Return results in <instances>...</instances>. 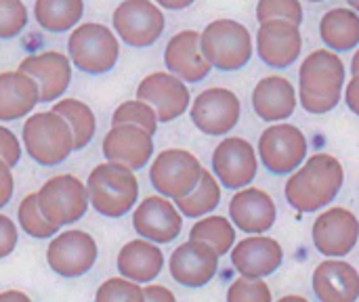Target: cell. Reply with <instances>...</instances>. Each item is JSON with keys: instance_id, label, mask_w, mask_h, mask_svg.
<instances>
[{"instance_id": "cell-1", "label": "cell", "mask_w": 359, "mask_h": 302, "mask_svg": "<svg viewBox=\"0 0 359 302\" xmlns=\"http://www.w3.org/2000/svg\"><path fill=\"white\" fill-rule=\"evenodd\" d=\"M345 183L343 164L330 153H313L290 174L284 187L286 202L299 212H318L339 195Z\"/></svg>"}, {"instance_id": "cell-16", "label": "cell", "mask_w": 359, "mask_h": 302, "mask_svg": "<svg viewBox=\"0 0 359 302\" xmlns=\"http://www.w3.org/2000/svg\"><path fill=\"white\" fill-rule=\"evenodd\" d=\"M219 254L198 240H187L177 246L168 261L170 277L183 288H204L208 286L219 271Z\"/></svg>"}, {"instance_id": "cell-5", "label": "cell", "mask_w": 359, "mask_h": 302, "mask_svg": "<svg viewBox=\"0 0 359 302\" xmlns=\"http://www.w3.org/2000/svg\"><path fill=\"white\" fill-rule=\"evenodd\" d=\"M67 53L72 65L90 76L107 74L120 59L118 36L103 23H82L67 40Z\"/></svg>"}, {"instance_id": "cell-30", "label": "cell", "mask_w": 359, "mask_h": 302, "mask_svg": "<svg viewBox=\"0 0 359 302\" xmlns=\"http://www.w3.org/2000/svg\"><path fill=\"white\" fill-rule=\"evenodd\" d=\"M50 111H55L69 124L72 135H74V151H80L93 141L97 132V118L86 103L78 99H63V101H57Z\"/></svg>"}, {"instance_id": "cell-7", "label": "cell", "mask_w": 359, "mask_h": 302, "mask_svg": "<svg viewBox=\"0 0 359 302\" xmlns=\"http://www.w3.org/2000/svg\"><path fill=\"white\" fill-rule=\"evenodd\" d=\"M204 166L187 149H164L149 166V181L154 189L168 200L187 198L202 181Z\"/></svg>"}, {"instance_id": "cell-21", "label": "cell", "mask_w": 359, "mask_h": 302, "mask_svg": "<svg viewBox=\"0 0 359 302\" xmlns=\"http://www.w3.org/2000/svg\"><path fill=\"white\" fill-rule=\"evenodd\" d=\"M229 219H231V225L238 227L242 233L263 235L276 225L278 208H276L273 198L267 191L259 187H246V189H240L231 198Z\"/></svg>"}, {"instance_id": "cell-4", "label": "cell", "mask_w": 359, "mask_h": 302, "mask_svg": "<svg viewBox=\"0 0 359 302\" xmlns=\"http://www.w3.org/2000/svg\"><path fill=\"white\" fill-rule=\"evenodd\" d=\"M200 48L210 67L236 71L248 65L255 48L246 25L236 19H217L200 32Z\"/></svg>"}, {"instance_id": "cell-2", "label": "cell", "mask_w": 359, "mask_h": 302, "mask_svg": "<svg viewBox=\"0 0 359 302\" xmlns=\"http://www.w3.org/2000/svg\"><path fill=\"white\" fill-rule=\"evenodd\" d=\"M90 206L107 219H120L133 210L139 200V181L133 170L120 164L103 162L86 179Z\"/></svg>"}, {"instance_id": "cell-25", "label": "cell", "mask_w": 359, "mask_h": 302, "mask_svg": "<svg viewBox=\"0 0 359 302\" xmlns=\"http://www.w3.org/2000/svg\"><path fill=\"white\" fill-rule=\"evenodd\" d=\"M299 99L294 86L282 76H265L252 90V109L265 122L282 124L294 114Z\"/></svg>"}, {"instance_id": "cell-22", "label": "cell", "mask_w": 359, "mask_h": 302, "mask_svg": "<svg viewBox=\"0 0 359 302\" xmlns=\"http://www.w3.org/2000/svg\"><path fill=\"white\" fill-rule=\"evenodd\" d=\"M103 156L107 162L126 166L133 172L141 170L154 156V137L130 124L111 126L103 139Z\"/></svg>"}, {"instance_id": "cell-20", "label": "cell", "mask_w": 359, "mask_h": 302, "mask_svg": "<svg viewBox=\"0 0 359 302\" xmlns=\"http://www.w3.org/2000/svg\"><path fill=\"white\" fill-rule=\"evenodd\" d=\"M301 50H303V36L299 25L280 19L259 25L257 53L265 65L276 69H286L299 59Z\"/></svg>"}, {"instance_id": "cell-28", "label": "cell", "mask_w": 359, "mask_h": 302, "mask_svg": "<svg viewBox=\"0 0 359 302\" xmlns=\"http://www.w3.org/2000/svg\"><path fill=\"white\" fill-rule=\"evenodd\" d=\"M320 38L332 53H347L359 46V15L349 6L328 11L320 21Z\"/></svg>"}, {"instance_id": "cell-44", "label": "cell", "mask_w": 359, "mask_h": 302, "mask_svg": "<svg viewBox=\"0 0 359 302\" xmlns=\"http://www.w3.org/2000/svg\"><path fill=\"white\" fill-rule=\"evenodd\" d=\"M0 302H32V298L21 290H4L0 292Z\"/></svg>"}, {"instance_id": "cell-19", "label": "cell", "mask_w": 359, "mask_h": 302, "mask_svg": "<svg viewBox=\"0 0 359 302\" xmlns=\"http://www.w3.org/2000/svg\"><path fill=\"white\" fill-rule=\"evenodd\" d=\"M231 265L244 280H263L276 273L284 263L280 242L269 235H248L233 246Z\"/></svg>"}, {"instance_id": "cell-35", "label": "cell", "mask_w": 359, "mask_h": 302, "mask_svg": "<svg viewBox=\"0 0 359 302\" xmlns=\"http://www.w3.org/2000/svg\"><path fill=\"white\" fill-rule=\"evenodd\" d=\"M95 302H145L143 286L124 277L105 280L95 294Z\"/></svg>"}, {"instance_id": "cell-14", "label": "cell", "mask_w": 359, "mask_h": 302, "mask_svg": "<svg viewBox=\"0 0 359 302\" xmlns=\"http://www.w3.org/2000/svg\"><path fill=\"white\" fill-rule=\"evenodd\" d=\"M311 238L320 254L326 259H343L358 246L359 219L343 206L328 208L316 219Z\"/></svg>"}, {"instance_id": "cell-26", "label": "cell", "mask_w": 359, "mask_h": 302, "mask_svg": "<svg viewBox=\"0 0 359 302\" xmlns=\"http://www.w3.org/2000/svg\"><path fill=\"white\" fill-rule=\"evenodd\" d=\"M116 267L120 277L135 284H151L164 269L162 250L147 240H130L126 242L116 259Z\"/></svg>"}, {"instance_id": "cell-32", "label": "cell", "mask_w": 359, "mask_h": 302, "mask_svg": "<svg viewBox=\"0 0 359 302\" xmlns=\"http://www.w3.org/2000/svg\"><path fill=\"white\" fill-rule=\"evenodd\" d=\"M189 240L206 242L219 256H225L236 246V227L225 217H206L191 227Z\"/></svg>"}, {"instance_id": "cell-11", "label": "cell", "mask_w": 359, "mask_h": 302, "mask_svg": "<svg viewBox=\"0 0 359 302\" xmlns=\"http://www.w3.org/2000/svg\"><path fill=\"white\" fill-rule=\"evenodd\" d=\"M99 256L97 242L82 229H69L55 235L46 250V265L53 273L65 280L86 275Z\"/></svg>"}, {"instance_id": "cell-37", "label": "cell", "mask_w": 359, "mask_h": 302, "mask_svg": "<svg viewBox=\"0 0 359 302\" xmlns=\"http://www.w3.org/2000/svg\"><path fill=\"white\" fill-rule=\"evenodd\" d=\"M27 25V6L21 0H0V40L17 38Z\"/></svg>"}, {"instance_id": "cell-17", "label": "cell", "mask_w": 359, "mask_h": 302, "mask_svg": "<svg viewBox=\"0 0 359 302\" xmlns=\"http://www.w3.org/2000/svg\"><path fill=\"white\" fill-rule=\"evenodd\" d=\"M133 227L141 240H147L156 246L170 244L183 229V214L168 198L149 195L133 212Z\"/></svg>"}, {"instance_id": "cell-6", "label": "cell", "mask_w": 359, "mask_h": 302, "mask_svg": "<svg viewBox=\"0 0 359 302\" xmlns=\"http://www.w3.org/2000/svg\"><path fill=\"white\" fill-rule=\"evenodd\" d=\"M36 198L42 217L59 229L80 221L90 206L86 183L74 174L50 177L36 191Z\"/></svg>"}, {"instance_id": "cell-9", "label": "cell", "mask_w": 359, "mask_h": 302, "mask_svg": "<svg viewBox=\"0 0 359 302\" xmlns=\"http://www.w3.org/2000/svg\"><path fill=\"white\" fill-rule=\"evenodd\" d=\"M307 137L292 124H273L259 139V160L271 174H292L307 160Z\"/></svg>"}, {"instance_id": "cell-29", "label": "cell", "mask_w": 359, "mask_h": 302, "mask_svg": "<svg viewBox=\"0 0 359 302\" xmlns=\"http://www.w3.org/2000/svg\"><path fill=\"white\" fill-rule=\"evenodd\" d=\"M84 15L82 0H36L34 17L38 25L50 34L74 32Z\"/></svg>"}, {"instance_id": "cell-42", "label": "cell", "mask_w": 359, "mask_h": 302, "mask_svg": "<svg viewBox=\"0 0 359 302\" xmlns=\"http://www.w3.org/2000/svg\"><path fill=\"white\" fill-rule=\"evenodd\" d=\"M145 302H177L175 294L164 286H143Z\"/></svg>"}, {"instance_id": "cell-18", "label": "cell", "mask_w": 359, "mask_h": 302, "mask_svg": "<svg viewBox=\"0 0 359 302\" xmlns=\"http://www.w3.org/2000/svg\"><path fill=\"white\" fill-rule=\"evenodd\" d=\"M17 69L38 84L40 103L57 101L72 82V61L65 53L59 50L29 55L19 63Z\"/></svg>"}, {"instance_id": "cell-27", "label": "cell", "mask_w": 359, "mask_h": 302, "mask_svg": "<svg viewBox=\"0 0 359 302\" xmlns=\"http://www.w3.org/2000/svg\"><path fill=\"white\" fill-rule=\"evenodd\" d=\"M40 103L38 84L19 69L0 71V122L27 118Z\"/></svg>"}, {"instance_id": "cell-43", "label": "cell", "mask_w": 359, "mask_h": 302, "mask_svg": "<svg viewBox=\"0 0 359 302\" xmlns=\"http://www.w3.org/2000/svg\"><path fill=\"white\" fill-rule=\"evenodd\" d=\"M345 103L355 116H359V74L353 76L345 86Z\"/></svg>"}, {"instance_id": "cell-36", "label": "cell", "mask_w": 359, "mask_h": 302, "mask_svg": "<svg viewBox=\"0 0 359 302\" xmlns=\"http://www.w3.org/2000/svg\"><path fill=\"white\" fill-rule=\"evenodd\" d=\"M257 19H259V23L280 19V21L301 25L303 6L299 0H261L257 6Z\"/></svg>"}, {"instance_id": "cell-15", "label": "cell", "mask_w": 359, "mask_h": 302, "mask_svg": "<svg viewBox=\"0 0 359 302\" xmlns=\"http://www.w3.org/2000/svg\"><path fill=\"white\" fill-rule=\"evenodd\" d=\"M137 99L154 107L158 122H172L181 118L191 103L187 84L168 71H154L145 76L137 86Z\"/></svg>"}, {"instance_id": "cell-3", "label": "cell", "mask_w": 359, "mask_h": 302, "mask_svg": "<svg viewBox=\"0 0 359 302\" xmlns=\"http://www.w3.org/2000/svg\"><path fill=\"white\" fill-rule=\"evenodd\" d=\"M27 156L40 166H57L74 151V135L69 124L55 111L32 114L21 128Z\"/></svg>"}, {"instance_id": "cell-31", "label": "cell", "mask_w": 359, "mask_h": 302, "mask_svg": "<svg viewBox=\"0 0 359 302\" xmlns=\"http://www.w3.org/2000/svg\"><path fill=\"white\" fill-rule=\"evenodd\" d=\"M221 202V183L208 170H204L200 185L187 195L175 202L177 210L185 219H204L208 217Z\"/></svg>"}, {"instance_id": "cell-48", "label": "cell", "mask_w": 359, "mask_h": 302, "mask_svg": "<svg viewBox=\"0 0 359 302\" xmlns=\"http://www.w3.org/2000/svg\"><path fill=\"white\" fill-rule=\"evenodd\" d=\"M347 6H349L351 11H355V13L359 15V0H349V4H347Z\"/></svg>"}, {"instance_id": "cell-38", "label": "cell", "mask_w": 359, "mask_h": 302, "mask_svg": "<svg viewBox=\"0 0 359 302\" xmlns=\"http://www.w3.org/2000/svg\"><path fill=\"white\" fill-rule=\"evenodd\" d=\"M227 302H273L271 290L263 280L238 277L227 288Z\"/></svg>"}, {"instance_id": "cell-47", "label": "cell", "mask_w": 359, "mask_h": 302, "mask_svg": "<svg viewBox=\"0 0 359 302\" xmlns=\"http://www.w3.org/2000/svg\"><path fill=\"white\" fill-rule=\"evenodd\" d=\"M351 71H353V76H358L359 74V48L355 50L353 59H351Z\"/></svg>"}, {"instance_id": "cell-33", "label": "cell", "mask_w": 359, "mask_h": 302, "mask_svg": "<svg viewBox=\"0 0 359 302\" xmlns=\"http://www.w3.org/2000/svg\"><path fill=\"white\" fill-rule=\"evenodd\" d=\"M17 221L21 225V229L29 235V238H36V240H48V238H55L59 235V227L50 225L40 208H38V198L36 193H27L19 208H17Z\"/></svg>"}, {"instance_id": "cell-12", "label": "cell", "mask_w": 359, "mask_h": 302, "mask_svg": "<svg viewBox=\"0 0 359 302\" xmlns=\"http://www.w3.org/2000/svg\"><path fill=\"white\" fill-rule=\"evenodd\" d=\"M240 116L242 103L238 95L223 86L202 90L191 103V122L208 137H225L238 126Z\"/></svg>"}, {"instance_id": "cell-24", "label": "cell", "mask_w": 359, "mask_h": 302, "mask_svg": "<svg viewBox=\"0 0 359 302\" xmlns=\"http://www.w3.org/2000/svg\"><path fill=\"white\" fill-rule=\"evenodd\" d=\"M311 288L320 302H358L359 271L343 259H326L316 267Z\"/></svg>"}, {"instance_id": "cell-8", "label": "cell", "mask_w": 359, "mask_h": 302, "mask_svg": "<svg viewBox=\"0 0 359 302\" xmlns=\"http://www.w3.org/2000/svg\"><path fill=\"white\" fill-rule=\"evenodd\" d=\"M345 78V63L337 53L326 48L313 50L299 67V97L339 105L343 86H347Z\"/></svg>"}, {"instance_id": "cell-41", "label": "cell", "mask_w": 359, "mask_h": 302, "mask_svg": "<svg viewBox=\"0 0 359 302\" xmlns=\"http://www.w3.org/2000/svg\"><path fill=\"white\" fill-rule=\"evenodd\" d=\"M13 191H15L13 168H11V166H6V164L0 160V208H4V206L11 202Z\"/></svg>"}, {"instance_id": "cell-45", "label": "cell", "mask_w": 359, "mask_h": 302, "mask_svg": "<svg viewBox=\"0 0 359 302\" xmlns=\"http://www.w3.org/2000/svg\"><path fill=\"white\" fill-rule=\"evenodd\" d=\"M160 8H168V11H181L191 6V0H158Z\"/></svg>"}, {"instance_id": "cell-23", "label": "cell", "mask_w": 359, "mask_h": 302, "mask_svg": "<svg viewBox=\"0 0 359 302\" xmlns=\"http://www.w3.org/2000/svg\"><path fill=\"white\" fill-rule=\"evenodd\" d=\"M164 65L168 74L183 82H202L210 74V63L204 59L200 48V32L183 29L175 34L164 50Z\"/></svg>"}, {"instance_id": "cell-34", "label": "cell", "mask_w": 359, "mask_h": 302, "mask_svg": "<svg viewBox=\"0 0 359 302\" xmlns=\"http://www.w3.org/2000/svg\"><path fill=\"white\" fill-rule=\"evenodd\" d=\"M122 124H130V126L143 128L147 135L154 137L156 130H158V116H156L154 107H149L147 103H143L139 99L124 101L111 114V126H122Z\"/></svg>"}, {"instance_id": "cell-40", "label": "cell", "mask_w": 359, "mask_h": 302, "mask_svg": "<svg viewBox=\"0 0 359 302\" xmlns=\"http://www.w3.org/2000/svg\"><path fill=\"white\" fill-rule=\"evenodd\" d=\"M19 244V231L13 219L0 214V259H6L15 252Z\"/></svg>"}, {"instance_id": "cell-46", "label": "cell", "mask_w": 359, "mask_h": 302, "mask_svg": "<svg viewBox=\"0 0 359 302\" xmlns=\"http://www.w3.org/2000/svg\"><path fill=\"white\" fill-rule=\"evenodd\" d=\"M276 302H309L305 296H299V294H288V296H282L280 301Z\"/></svg>"}, {"instance_id": "cell-39", "label": "cell", "mask_w": 359, "mask_h": 302, "mask_svg": "<svg viewBox=\"0 0 359 302\" xmlns=\"http://www.w3.org/2000/svg\"><path fill=\"white\" fill-rule=\"evenodd\" d=\"M0 160L11 168H15L21 160V143L15 132L4 126H0Z\"/></svg>"}, {"instance_id": "cell-13", "label": "cell", "mask_w": 359, "mask_h": 302, "mask_svg": "<svg viewBox=\"0 0 359 302\" xmlns=\"http://www.w3.org/2000/svg\"><path fill=\"white\" fill-rule=\"evenodd\" d=\"M259 170L257 149L242 137H225L212 153V172L225 189H246Z\"/></svg>"}, {"instance_id": "cell-10", "label": "cell", "mask_w": 359, "mask_h": 302, "mask_svg": "<svg viewBox=\"0 0 359 302\" xmlns=\"http://www.w3.org/2000/svg\"><path fill=\"white\" fill-rule=\"evenodd\" d=\"M114 34L135 48H147L158 42L166 27V17L156 2L124 0L111 15Z\"/></svg>"}]
</instances>
